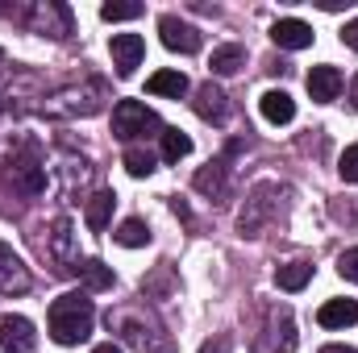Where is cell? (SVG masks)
I'll use <instances>...</instances> for the list:
<instances>
[{
  "instance_id": "7c38bea8",
  "label": "cell",
  "mask_w": 358,
  "mask_h": 353,
  "mask_svg": "<svg viewBox=\"0 0 358 353\" xmlns=\"http://www.w3.org/2000/svg\"><path fill=\"white\" fill-rule=\"evenodd\" d=\"M142 54H146V42L138 33H117L113 38V67H117V75H134Z\"/></svg>"
},
{
  "instance_id": "d6a6232c",
  "label": "cell",
  "mask_w": 358,
  "mask_h": 353,
  "mask_svg": "<svg viewBox=\"0 0 358 353\" xmlns=\"http://www.w3.org/2000/svg\"><path fill=\"white\" fill-rule=\"evenodd\" d=\"M92 353H121V345H113V341H108V345H96Z\"/></svg>"
},
{
  "instance_id": "8992f818",
  "label": "cell",
  "mask_w": 358,
  "mask_h": 353,
  "mask_svg": "<svg viewBox=\"0 0 358 353\" xmlns=\"http://www.w3.org/2000/svg\"><path fill=\"white\" fill-rule=\"evenodd\" d=\"M38 345V333L25 316H0V353H34Z\"/></svg>"
},
{
  "instance_id": "2e32d148",
  "label": "cell",
  "mask_w": 358,
  "mask_h": 353,
  "mask_svg": "<svg viewBox=\"0 0 358 353\" xmlns=\"http://www.w3.org/2000/svg\"><path fill=\"white\" fill-rule=\"evenodd\" d=\"M113 204H117V195H113V191H92V195H88L84 220H88L92 233H104V229H108V220H113Z\"/></svg>"
},
{
  "instance_id": "9c48e42d",
  "label": "cell",
  "mask_w": 358,
  "mask_h": 353,
  "mask_svg": "<svg viewBox=\"0 0 358 353\" xmlns=\"http://www.w3.org/2000/svg\"><path fill=\"white\" fill-rule=\"evenodd\" d=\"M271 187H275V183H259V187L250 191V200H246L242 216H238V229H242L246 237H259V229H263V220H267V212H271V204H267Z\"/></svg>"
},
{
  "instance_id": "7402d4cb",
  "label": "cell",
  "mask_w": 358,
  "mask_h": 353,
  "mask_svg": "<svg viewBox=\"0 0 358 353\" xmlns=\"http://www.w3.org/2000/svg\"><path fill=\"white\" fill-rule=\"evenodd\" d=\"M308 278H313V266L308 262H287L275 270V283L283 287V291H304L308 287Z\"/></svg>"
},
{
  "instance_id": "4fadbf2b",
  "label": "cell",
  "mask_w": 358,
  "mask_h": 353,
  "mask_svg": "<svg viewBox=\"0 0 358 353\" xmlns=\"http://www.w3.org/2000/svg\"><path fill=\"white\" fill-rule=\"evenodd\" d=\"M346 88V80H342V71L338 67H313L308 71V96L317 100V104H329V100H338V91Z\"/></svg>"
},
{
  "instance_id": "ac0fdd59",
  "label": "cell",
  "mask_w": 358,
  "mask_h": 353,
  "mask_svg": "<svg viewBox=\"0 0 358 353\" xmlns=\"http://www.w3.org/2000/svg\"><path fill=\"white\" fill-rule=\"evenodd\" d=\"M146 91L150 96H171V100H179V96H187V75L183 71H155L146 80Z\"/></svg>"
},
{
  "instance_id": "6da1fadb",
  "label": "cell",
  "mask_w": 358,
  "mask_h": 353,
  "mask_svg": "<svg viewBox=\"0 0 358 353\" xmlns=\"http://www.w3.org/2000/svg\"><path fill=\"white\" fill-rule=\"evenodd\" d=\"M96 324V308H92L88 291H67L50 303V337L59 345H80L92 337Z\"/></svg>"
},
{
  "instance_id": "8fae6325",
  "label": "cell",
  "mask_w": 358,
  "mask_h": 353,
  "mask_svg": "<svg viewBox=\"0 0 358 353\" xmlns=\"http://www.w3.org/2000/svg\"><path fill=\"white\" fill-rule=\"evenodd\" d=\"M271 38L283 50H304V46H313V25L308 21H296V17H283V21L271 25Z\"/></svg>"
},
{
  "instance_id": "52a82bcc",
  "label": "cell",
  "mask_w": 358,
  "mask_h": 353,
  "mask_svg": "<svg viewBox=\"0 0 358 353\" xmlns=\"http://www.w3.org/2000/svg\"><path fill=\"white\" fill-rule=\"evenodd\" d=\"M29 266L13 254V246L0 241V295H25L29 291Z\"/></svg>"
},
{
  "instance_id": "f546056e",
  "label": "cell",
  "mask_w": 358,
  "mask_h": 353,
  "mask_svg": "<svg viewBox=\"0 0 358 353\" xmlns=\"http://www.w3.org/2000/svg\"><path fill=\"white\" fill-rule=\"evenodd\" d=\"M200 353H234L229 350V341H225V337H217V341H204V350Z\"/></svg>"
},
{
  "instance_id": "4316f807",
  "label": "cell",
  "mask_w": 358,
  "mask_h": 353,
  "mask_svg": "<svg viewBox=\"0 0 358 353\" xmlns=\"http://www.w3.org/2000/svg\"><path fill=\"white\" fill-rule=\"evenodd\" d=\"M338 171H342V179H346V183H358V146H346V154H342Z\"/></svg>"
},
{
  "instance_id": "277c9868",
  "label": "cell",
  "mask_w": 358,
  "mask_h": 353,
  "mask_svg": "<svg viewBox=\"0 0 358 353\" xmlns=\"http://www.w3.org/2000/svg\"><path fill=\"white\" fill-rule=\"evenodd\" d=\"M146 133H163V121L142 104V100H117L113 108V137L121 142H138Z\"/></svg>"
},
{
  "instance_id": "ffe728a7",
  "label": "cell",
  "mask_w": 358,
  "mask_h": 353,
  "mask_svg": "<svg viewBox=\"0 0 358 353\" xmlns=\"http://www.w3.org/2000/svg\"><path fill=\"white\" fill-rule=\"evenodd\" d=\"M225 175H229V167H225V163H208L204 171H196L192 187H196L200 195H221V191H225Z\"/></svg>"
},
{
  "instance_id": "44dd1931",
  "label": "cell",
  "mask_w": 358,
  "mask_h": 353,
  "mask_svg": "<svg viewBox=\"0 0 358 353\" xmlns=\"http://www.w3.org/2000/svg\"><path fill=\"white\" fill-rule=\"evenodd\" d=\"M113 237H117V246H125V250H138V246H150V229H146V220H138V216H129V220H121Z\"/></svg>"
},
{
  "instance_id": "484cf974",
  "label": "cell",
  "mask_w": 358,
  "mask_h": 353,
  "mask_svg": "<svg viewBox=\"0 0 358 353\" xmlns=\"http://www.w3.org/2000/svg\"><path fill=\"white\" fill-rule=\"evenodd\" d=\"M100 17H104V21H134V17H142V4L108 0V4H100Z\"/></svg>"
},
{
  "instance_id": "83f0119b",
  "label": "cell",
  "mask_w": 358,
  "mask_h": 353,
  "mask_svg": "<svg viewBox=\"0 0 358 353\" xmlns=\"http://www.w3.org/2000/svg\"><path fill=\"white\" fill-rule=\"evenodd\" d=\"M338 270H342V278L358 283V250H346V254L338 258Z\"/></svg>"
},
{
  "instance_id": "7a4b0ae2",
  "label": "cell",
  "mask_w": 358,
  "mask_h": 353,
  "mask_svg": "<svg viewBox=\"0 0 358 353\" xmlns=\"http://www.w3.org/2000/svg\"><path fill=\"white\" fill-rule=\"evenodd\" d=\"M104 104V84H71V88H59L50 96H42V112L46 117H59V121H76V117H92L96 108Z\"/></svg>"
},
{
  "instance_id": "603a6c76",
  "label": "cell",
  "mask_w": 358,
  "mask_h": 353,
  "mask_svg": "<svg viewBox=\"0 0 358 353\" xmlns=\"http://www.w3.org/2000/svg\"><path fill=\"white\" fill-rule=\"evenodd\" d=\"M76 270H80V278H84V287H88V291H108V287H113V266L96 262V258L80 262Z\"/></svg>"
},
{
  "instance_id": "e0dca14e",
  "label": "cell",
  "mask_w": 358,
  "mask_h": 353,
  "mask_svg": "<svg viewBox=\"0 0 358 353\" xmlns=\"http://www.w3.org/2000/svg\"><path fill=\"white\" fill-rule=\"evenodd\" d=\"M259 108H263V117H267L271 125H287V121L296 117V100H292L287 91H263Z\"/></svg>"
},
{
  "instance_id": "30bf717a",
  "label": "cell",
  "mask_w": 358,
  "mask_h": 353,
  "mask_svg": "<svg viewBox=\"0 0 358 353\" xmlns=\"http://www.w3.org/2000/svg\"><path fill=\"white\" fill-rule=\"evenodd\" d=\"M196 117L200 121H213V125H225V117H229V96L217 88L213 80L196 88Z\"/></svg>"
},
{
  "instance_id": "ba28073f",
  "label": "cell",
  "mask_w": 358,
  "mask_h": 353,
  "mask_svg": "<svg viewBox=\"0 0 358 353\" xmlns=\"http://www.w3.org/2000/svg\"><path fill=\"white\" fill-rule=\"evenodd\" d=\"M159 33H163V46L176 50V54H196L200 50V29L187 25V21H179V17H163Z\"/></svg>"
},
{
  "instance_id": "9a60e30c",
  "label": "cell",
  "mask_w": 358,
  "mask_h": 353,
  "mask_svg": "<svg viewBox=\"0 0 358 353\" xmlns=\"http://www.w3.org/2000/svg\"><path fill=\"white\" fill-rule=\"evenodd\" d=\"M317 320H321V329H350V324H358V303L355 299H329L317 312Z\"/></svg>"
},
{
  "instance_id": "e575fe53",
  "label": "cell",
  "mask_w": 358,
  "mask_h": 353,
  "mask_svg": "<svg viewBox=\"0 0 358 353\" xmlns=\"http://www.w3.org/2000/svg\"><path fill=\"white\" fill-rule=\"evenodd\" d=\"M0 67H4V50H0Z\"/></svg>"
},
{
  "instance_id": "836d02e7",
  "label": "cell",
  "mask_w": 358,
  "mask_h": 353,
  "mask_svg": "<svg viewBox=\"0 0 358 353\" xmlns=\"http://www.w3.org/2000/svg\"><path fill=\"white\" fill-rule=\"evenodd\" d=\"M350 100H355V108H358V80H355V88H350Z\"/></svg>"
},
{
  "instance_id": "d6986e66",
  "label": "cell",
  "mask_w": 358,
  "mask_h": 353,
  "mask_svg": "<svg viewBox=\"0 0 358 353\" xmlns=\"http://www.w3.org/2000/svg\"><path fill=\"white\" fill-rule=\"evenodd\" d=\"M208 67H213V75H238L246 67V50L242 46H217Z\"/></svg>"
},
{
  "instance_id": "3957f363",
  "label": "cell",
  "mask_w": 358,
  "mask_h": 353,
  "mask_svg": "<svg viewBox=\"0 0 358 353\" xmlns=\"http://www.w3.org/2000/svg\"><path fill=\"white\" fill-rule=\"evenodd\" d=\"M29 33H42V38H71L76 33V21H71V8L67 4H59V0H38V4H29L25 13H13Z\"/></svg>"
},
{
  "instance_id": "f1b7e54d",
  "label": "cell",
  "mask_w": 358,
  "mask_h": 353,
  "mask_svg": "<svg viewBox=\"0 0 358 353\" xmlns=\"http://www.w3.org/2000/svg\"><path fill=\"white\" fill-rule=\"evenodd\" d=\"M342 42H346L350 50H358V21H350V25L342 29Z\"/></svg>"
},
{
  "instance_id": "cb8c5ba5",
  "label": "cell",
  "mask_w": 358,
  "mask_h": 353,
  "mask_svg": "<svg viewBox=\"0 0 358 353\" xmlns=\"http://www.w3.org/2000/svg\"><path fill=\"white\" fill-rule=\"evenodd\" d=\"M159 142H163V158H167V163H179V158H187V154H192V137H187V133H179V129H163V133H159Z\"/></svg>"
},
{
  "instance_id": "5b68a950",
  "label": "cell",
  "mask_w": 358,
  "mask_h": 353,
  "mask_svg": "<svg viewBox=\"0 0 358 353\" xmlns=\"http://www.w3.org/2000/svg\"><path fill=\"white\" fill-rule=\"evenodd\" d=\"M8 183H13V191H21V195H42L46 191V167L38 163V154H17V158H8Z\"/></svg>"
},
{
  "instance_id": "4dcf8cb0",
  "label": "cell",
  "mask_w": 358,
  "mask_h": 353,
  "mask_svg": "<svg viewBox=\"0 0 358 353\" xmlns=\"http://www.w3.org/2000/svg\"><path fill=\"white\" fill-rule=\"evenodd\" d=\"M171 208H176L179 220H192V212H187V204H183V200H171Z\"/></svg>"
},
{
  "instance_id": "d4e9b609",
  "label": "cell",
  "mask_w": 358,
  "mask_h": 353,
  "mask_svg": "<svg viewBox=\"0 0 358 353\" xmlns=\"http://www.w3.org/2000/svg\"><path fill=\"white\" fill-rule=\"evenodd\" d=\"M125 171H129L134 179L155 175V154H150V150H142V146H129V150H125Z\"/></svg>"
},
{
  "instance_id": "1f68e13d",
  "label": "cell",
  "mask_w": 358,
  "mask_h": 353,
  "mask_svg": "<svg viewBox=\"0 0 358 353\" xmlns=\"http://www.w3.org/2000/svg\"><path fill=\"white\" fill-rule=\"evenodd\" d=\"M321 353H358V350H350V345H325Z\"/></svg>"
},
{
  "instance_id": "5bb4252c",
  "label": "cell",
  "mask_w": 358,
  "mask_h": 353,
  "mask_svg": "<svg viewBox=\"0 0 358 353\" xmlns=\"http://www.w3.org/2000/svg\"><path fill=\"white\" fill-rule=\"evenodd\" d=\"M46 241H50V254L63 262V270H71L76 262V229H71V220L67 216H59L55 225H50V233H46Z\"/></svg>"
}]
</instances>
